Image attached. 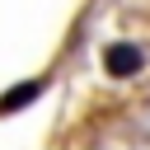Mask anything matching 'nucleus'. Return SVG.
Returning a JSON list of instances; mask_svg holds the SVG:
<instances>
[{
	"label": "nucleus",
	"mask_w": 150,
	"mask_h": 150,
	"mask_svg": "<svg viewBox=\"0 0 150 150\" xmlns=\"http://www.w3.org/2000/svg\"><path fill=\"white\" fill-rule=\"evenodd\" d=\"M141 66H145V52H141L136 42H112V47L103 52V70H108L112 80H131V75H141Z\"/></svg>",
	"instance_id": "nucleus-1"
},
{
	"label": "nucleus",
	"mask_w": 150,
	"mask_h": 150,
	"mask_svg": "<svg viewBox=\"0 0 150 150\" xmlns=\"http://www.w3.org/2000/svg\"><path fill=\"white\" fill-rule=\"evenodd\" d=\"M42 89H47L42 80H28V84H19V89H9V94L0 98V112H14V108H23V103H33V98H38Z\"/></svg>",
	"instance_id": "nucleus-2"
}]
</instances>
